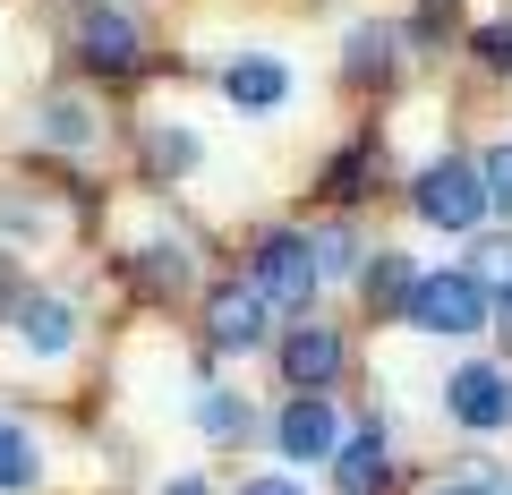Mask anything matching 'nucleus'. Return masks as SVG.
<instances>
[{
  "label": "nucleus",
  "mask_w": 512,
  "mask_h": 495,
  "mask_svg": "<svg viewBox=\"0 0 512 495\" xmlns=\"http://www.w3.org/2000/svg\"><path fill=\"white\" fill-rule=\"evenodd\" d=\"M35 487V436H18V427H0V495Z\"/></svg>",
  "instance_id": "nucleus-16"
},
{
  "label": "nucleus",
  "mask_w": 512,
  "mask_h": 495,
  "mask_svg": "<svg viewBox=\"0 0 512 495\" xmlns=\"http://www.w3.org/2000/svg\"><path fill=\"white\" fill-rule=\"evenodd\" d=\"M384 60H393V35H384V26H359L350 52H342V69L350 77H384Z\"/></svg>",
  "instance_id": "nucleus-17"
},
{
  "label": "nucleus",
  "mask_w": 512,
  "mask_h": 495,
  "mask_svg": "<svg viewBox=\"0 0 512 495\" xmlns=\"http://www.w3.org/2000/svg\"><path fill=\"white\" fill-rule=\"evenodd\" d=\"M402 325H419V333H478V325H495V299H487L478 274H419Z\"/></svg>",
  "instance_id": "nucleus-1"
},
{
  "label": "nucleus",
  "mask_w": 512,
  "mask_h": 495,
  "mask_svg": "<svg viewBox=\"0 0 512 495\" xmlns=\"http://www.w3.org/2000/svg\"><path fill=\"white\" fill-rule=\"evenodd\" d=\"M282 376H291L299 393H325L333 376H342V333H333V325H308V316H299V325L282 333Z\"/></svg>",
  "instance_id": "nucleus-8"
},
{
  "label": "nucleus",
  "mask_w": 512,
  "mask_h": 495,
  "mask_svg": "<svg viewBox=\"0 0 512 495\" xmlns=\"http://www.w3.org/2000/svg\"><path fill=\"white\" fill-rule=\"evenodd\" d=\"M197 419H205V436H248V402H231V393H205Z\"/></svg>",
  "instance_id": "nucleus-20"
},
{
  "label": "nucleus",
  "mask_w": 512,
  "mask_h": 495,
  "mask_svg": "<svg viewBox=\"0 0 512 495\" xmlns=\"http://www.w3.org/2000/svg\"><path fill=\"white\" fill-rule=\"evenodd\" d=\"M495 333H504V342H512V291L495 299Z\"/></svg>",
  "instance_id": "nucleus-28"
},
{
  "label": "nucleus",
  "mask_w": 512,
  "mask_h": 495,
  "mask_svg": "<svg viewBox=\"0 0 512 495\" xmlns=\"http://www.w3.org/2000/svg\"><path fill=\"white\" fill-rule=\"evenodd\" d=\"M137 282H146L154 299H171V291H188V248H180V239H154L146 257H137Z\"/></svg>",
  "instance_id": "nucleus-14"
},
{
  "label": "nucleus",
  "mask_w": 512,
  "mask_h": 495,
  "mask_svg": "<svg viewBox=\"0 0 512 495\" xmlns=\"http://www.w3.org/2000/svg\"><path fill=\"white\" fill-rule=\"evenodd\" d=\"M325 265H316V239L308 231H265L256 239V291L274 299V308H308Z\"/></svg>",
  "instance_id": "nucleus-3"
},
{
  "label": "nucleus",
  "mask_w": 512,
  "mask_h": 495,
  "mask_svg": "<svg viewBox=\"0 0 512 495\" xmlns=\"http://www.w3.org/2000/svg\"><path fill=\"white\" fill-rule=\"evenodd\" d=\"M410 35H419L427 52H444V43H453V9H419V18H410Z\"/></svg>",
  "instance_id": "nucleus-25"
},
{
  "label": "nucleus",
  "mask_w": 512,
  "mask_h": 495,
  "mask_svg": "<svg viewBox=\"0 0 512 495\" xmlns=\"http://www.w3.org/2000/svg\"><path fill=\"white\" fill-rule=\"evenodd\" d=\"M274 444H282V461H333L342 453V419H333L325 393H291L274 419Z\"/></svg>",
  "instance_id": "nucleus-5"
},
{
  "label": "nucleus",
  "mask_w": 512,
  "mask_h": 495,
  "mask_svg": "<svg viewBox=\"0 0 512 495\" xmlns=\"http://www.w3.org/2000/svg\"><path fill=\"white\" fill-rule=\"evenodd\" d=\"M163 495H205V478H171V487Z\"/></svg>",
  "instance_id": "nucleus-29"
},
{
  "label": "nucleus",
  "mask_w": 512,
  "mask_h": 495,
  "mask_svg": "<svg viewBox=\"0 0 512 495\" xmlns=\"http://www.w3.org/2000/svg\"><path fill=\"white\" fill-rule=\"evenodd\" d=\"M333 487H342V495H384V487H393V461H384L376 427L342 436V453H333Z\"/></svg>",
  "instance_id": "nucleus-9"
},
{
  "label": "nucleus",
  "mask_w": 512,
  "mask_h": 495,
  "mask_svg": "<svg viewBox=\"0 0 512 495\" xmlns=\"http://www.w3.org/2000/svg\"><path fill=\"white\" fill-rule=\"evenodd\" d=\"M43 137H52V146H86L94 137V111L77 103V94H52V103H43V120H35Z\"/></svg>",
  "instance_id": "nucleus-15"
},
{
  "label": "nucleus",
  "mask_w": 512,
  "mask_h": 495,
  "mask_svg": "<svg viewBox=\"0 0 512 495\" xmlns=\"http://www.w3.org/2000/svg\"><path fill=\"white\" fill-rule=\"evenodd\" d=\"M18 342L35 350V359H60V350L77 342V316H69V299H18Z\"/></svg>",
  "instance_id": "nucleus-11"
},
{
  "label": "nucleus",
  "mask_w": 512,
  "mask_h": 495,
  "mask_svg": "<svg viewBox=\"0 0 512 495\" xmlns=\"http://www.w3.org/2000/svg\"><path fill=\"white\" fill-rule=\"evenodd\" d=\"M359 291H367V308H376V316H410V291H419V274H410L402 257H384V248H376V265L359 274Z\"/></svg>",
  "instance_id": "nucleus-12"
},
{
  "label": "nucleus",
  "mask_w": 512,
  "mask_h": 495,
  "mask_svg": "<svg viewBox=\"0 0 512 495\" xmlns=\"http://www.w3.org/2000/svg\"><path fill=\"white\" fill-rule=\"evenodd\" d=\"M77 52H86V69H103V77L146 69V35H137V18H120V9H86V18H77Z\"/></svg>",
  "instance_id": "nucleus-7"
},
{
  "label": "nucleus",
  "mask_w": 512,
  "mask_h": 495,
  "mask_svg": "<svg viewBox=\"0 0 512 495\" xmlns=\"http://www.w3.org/2000/svg\"><path fill=\"white\" fill-rule=\"evenodd\" d=\"M222 94H231L239 111H274L282 94H291V69H282V60H265V52H239L231 69H222Z\"/></svg>",
  "instance_id": "nucleus-10"
},
{
  "label": "nucleus",
  "mask_w": 512,
  "mask_h": 495,
  "mask_svg": "<svg viewBox=\"0 0 512 495\" xmlns=\"http://www.w3.org/2000/svg\"><path fill=\"white\" fill-rule=\"evenodd\" d=\"M308 239H316V265H325V274H367V265H359V231L333 222V231H308Z\"/></svg>",
  "instance_id": "nucleus-18"
},
{
  "label": "nucleus",
  "mask_w": 512,
  "mask_h": 495,
  "mask_svg": "<svg viewBox=\"0 0 512 495\" xmlns=\"http://www.w3.org/2000/svg\"><path fill=\"white\" fill-rule=\"evenodd\" d=\"M146 163L154 171H188V163H197V137H188V129H154L146 137Z\"/></svg>",
  "instance_id": "nucleus-19"
},
{
  "label": "nucleus",
  "mask_w": 512,
  "mask_h": 495,
  "mask_svg": "<svg viewBox=\"0 0 512 495\" xmlns=\"http://www.w3.org/2000/svg\"><path fill=\"white\" fill-rule=\"evenodd\" d=\"M376 163H384L376 137H350V146L325 163V197H342V205H350V197H367V188H376Z\"/></svg>",
  "instance_id": "nucleus-13"
},
{
  "label": "nucleus",
  "mask_w": 512,
  "mask_h": 495,
  "mask_svg": "<svg viewBox=\"0 0 512 495\" xmlns=\"http://www.w3.org/2000/svg\"><path fill=\"white\" fill-rule=\"evenodd\" d=\"M478 60H487V69H512V18H495V26H478Z\"/></svg>",
  "instance_id": "nucleus-22"
},
{
  "label": "nucleus",
  "mask_w": 512,
  "mask_h": 495,
  "mask_svg": "<svg viewBox=\"0 0 512 495\" xmlns=\"http://www.w3.org/2000/svg\"><path fill=\"white\" fill-rule=\"evenodd\" d=\"M265 308H274V299L256 291V282H222V291L205 299V342H214V350H256L265 333H274Z\"/></svg>",
  "instance_id": "nucleus-4"
},
{
  "label": "nucleus",
  "mask_w": 512,
  "mask_h": 495,
  "mask_svg": "<svg viewBox=\"0 0 512 495\" xmlns=\"http://www.w3.org/2000/svg\"><path fill=\"white\" fill-rule=\"evenodd\" d=\"M0 316H18V274H9V257H0Z\"/></svg>",
  "instance_id": "nucleus-26"
},
{
  "label": "nucleus",
  "mask_w": 512,
  "mask_h": 495,
  "mask_svg": "<svg viewBox=\"0 0 512 495\" xmlns=\"http://www.w3.org/2000/svg\"><path fill=\"white\" fill-rule=\"evenodd\" d=\"M444 410L470 436H495V427H512V376L504 367H461L453 385H444Z\"/></svg>",
  "instance_id": "nucleus-6"
},
{
  "label": "nucleus",
  "mask_w": 512,
  "mask_h": 495,
  "mask_svg": "<svg viewBox=\"0 0 512 495\" xmlns=\"http://www.w3.org/2000/svg\"><path fill=\"white\" fill-rule=\"evenodd\" d=\"M470 274H478V282L495 274V282L512 291V239H478V265H470Z\"/></svg>",
  "instance_id": "nucleus-24"
},
{
  "label": "nucleus",
  "mask_w": 512,
  "mask_h": 495,
  "mask_svg": "<svg viewBox=\"0 0 512 495\" xmlns=\"http://www.w3.org/2000/svg\"><path fill=\"white\" fill-rule=\"evenodd\" d=\"M410 205H419V222H436V231H470L478 214H487V171L478 163H427L419 180H410Z\"/></svg>",
  "instance_id": "nucleus-2"
},
{
  "label": "nucleus",
  "mask_w": 512,
  "mask_h": 495,
  "mask_svg": "<svg viewBox=\"0 0 512 495\" xmlns=\"http://www.w3.org/2000/svg\"><path fill=\"white\" fill-rule=\"evenodd\" d=\"M478 171H487V205H504V214H512V146H495Z\"/></svg>",
  "instance_id": "nucleus-23"
},
{
  "label": "nucleus",
  "mask_w": 512,
  "mask_h": 495,
  "mask_svg": "<svg viewBox=\"0 0 512 495\" xmlns=\"http://www.w3.org/2000/svg\"><path fill=\"white\" fill-rule=\"evenodd\" d=\"M436 495H512V478H504V470H487V461H470V470H453Z\"/></svg>",
  "instance_id": "nucleus-21"
},
{
  "label": "nucleus",
  "mask_w": 512,
  "mask_h": 495,
  "mask_svg": "<svg viewBox=\"0 0 512 495\" xmlns=\"http://www.w3.org/2000/svg\"><path fill=\"white\" fill-rule=\"evenodd\" d=\"M239 495H299V487H291V478H248Z\"/></svg>",
  "instance_id": "nucleus-27"
}]
</instances>
